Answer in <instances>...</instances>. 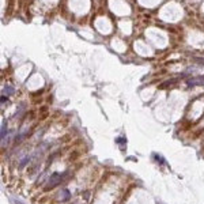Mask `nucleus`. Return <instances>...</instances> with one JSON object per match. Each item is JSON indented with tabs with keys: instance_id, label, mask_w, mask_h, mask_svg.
Wrapping results in <instances>:
<instances>
[{
	"instance_id": "obj_1",
	"label": "nucleus",
	"mask_w": 204,
	"mask_h": 204,
	"mask_svg": "<svg viewBox=\"0 0 204 204\" xmlns=\"http://www.w3.org/2000/svg\"><path fill=\"white\" fill-rule=\"evenodd\" d=\"M61 180H63V174H59V173H53L51 177L48 178V184L45 185V189L48 191V189H53L56 185H59L61 182Z\"/></svg>"
},
{
	"instance_id": "obj_2",
	"label": "nucleus",
	"mask_w": 204,
	"mask_h": 204,
	"mask_svg": "<svg viewBox=\"0 0 204 204\" xmlns=\"http://www.w3.org/2000/svg\"><path fill=\"white\" fill-rule=\"evenodd\" d=\"M69 197H71V193H69L68 189H63V191L60 192V195H59L60 202H67V200H69Z\"/></svg>"
},
{
	"instance_id": "obj_3",
	"label": "nucleus",
	"mask_w": 204,
	"mask_h": 204,
	"mask_svg": "<svg viewBox=\"0 0 204 204\" xmlns=\"http://www.w3.org/2000/svg\"><path fill=\"white\" fill-rule=\"evenodd\" d=\"M14 93H15V89H14L12 86H5L4 89H3V93H2V95H12Z\"/></svg>"
},
{
	"instance_id": "obj_4",
	"label": "nucleus",
	"mask_w": 204,
	"mask_h": 204,
	"mask_svg": "<svg viewBox=\"0 0 204 204\" xmlns=\"http://www.w3.org/2000/svg\"><path fill=\"white\" fill-rule=\"evenodd\" d=\"M5 133H7V121L3 120V121H2V144L4 143Z\"/></svg>"
},
{
	"instance_id": "obj_5",
	"label": "nucleus",
	"mask_w": 204,
	"mask_h": 204,
	"mask_svg": "<svg viewBox=\"0 0 204 204\" xmlns=\"http://www.w3.org/2000/svg\"><path fill=\"white\" fill-rule=\"evenodd\" d=\"M29 161H30V157H23V158H22V162H20L19 163V169H23V167H25V165H26V163H29Z\"/></svg>"
},
{
	"instance_id": "obj_6",
	"label": "nucleus",
	"mask_w": 204,
	"mask_h": 204,
	"mask_svg": "<svg viewBox=\"0 0 204 204\" xmlns=\"http://www.w3.org/2000/svg\"><path fill=\"white\" fill-rule=\"evenodd\" d=\"M7 97L5 95H2V105H4V104H7Z\"/></svg>"
},
{
	"instance_id": "obj_7",
	"label": "nucleus",
	"mask_w": 204,
	"mask_h": 204,
	"mask_svg": "<svg viewBox=\"0 0 204 204\" xmlns=\"http://www.w3.org/2000/svg\"><path fill=\"white\" fill-rule=\"evenodd\" d=\"M116 142H117V143H127V140H124L122 138H117V139H116Z\"/></svg>"
},
{
	"instance_id": "obj_8",
	"label": "nucleus",
	"mask_w": 204,
	"mask_h": 204,
	"mask_svg": "<svg viewBox=\"0 0 204 204\" xmlns=\"http://www.w3.org/2000/svg\"><path fill=\"white\" fill-rule=\"evenodd\" d=\"M75 204H79V203H75Z\"/></svg>"
}]
</instances>
